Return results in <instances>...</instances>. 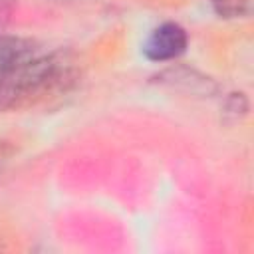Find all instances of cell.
<instances>
[{
	"instance_id": "1",
	"label": "cell",
	"mask_w": 254,
	"mask_h": 254,
	"mask_svg": "<svg viewBox=\"0 0 254 254\" xmlns=\"http://www.w3.org/2000/svg\"><path fill=\"white\" fill-rule=\"evenodd\" d=\"M69 77L60 54L30 38L0 34V109L30 105L60 89Z\"/></svg>"
},
{
	"instance_id": "2",
	"label": "cell",
	"mask_w": 254,
	"mask_h": 254,
	"mask_svg": "<svg viewBox=\"0 0 254 254\" xmlns=\"http://www.w3.org/2000/svg\"><path fill=\"white\" fill-rule=\"evenodd\" d=\"M185 50H187V32L175 22H167L155 28L143 44L145 56L153 62L175 60Z\"/></svg>"
},
{
	"instance_id": "3",
	"label": "cell",
	"mask_w": 254,
	"mask_h": 254,
	"mask_svg": "<svg viewBox=\"0 0 254 254\" xmlns=\"http://www.w3.org/2000/svg\"><path fill=\"white\" fill-rule=\"evenodd\" d=\"M165 81H169L171 85H179V87H185L187 91H192V93H210L214 91V83L204 77V75H198L196 71H189V69H169L161 75Z\"/></svg>"
},
{
	"instance_id": "4",
	"label": "cell",
	"mask_w": 254,
	"mask_h": 254,
	"mask_svg": "<svg viewBox=\"0 0 254 254\" xmlns=\"http://www.w3.org/2000/svg\"><path fill=\"white\" fill-rule=\"evenodd\" d=\"M212 6L220 18H240L250 14L252 0H212Z\"/></svg>"
}]
</instances>
